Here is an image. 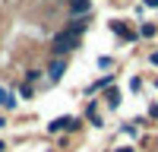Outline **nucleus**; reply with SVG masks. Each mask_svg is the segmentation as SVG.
<instances>
[{"label": "nucleus", "instance_id": "f257e3e1", "mask_svg": "<svg viewBox=\"0 0 158 152\" xmlns=\"http://www.w3.org/2000/svg\"><path fill=\"white\" fill-rule=\"evenodd\" d=\"M76 48H79V35H73V32H67V29L57 32L54 41H51V51H54L57 57H67L70 51H76Z\"/></svg>", "mask_w": 158, "mask_h": 152}, {"label": "nucleus", "instance_id": "f03ea898", "mask_svg": "<svg viewBox=\"0 0 158 152\" xmlns=\"http://www.w3.org/2000/svg\"><path fill=\"white\" fill-rule=\"evenodd\" d=\"M63 70H67V60L57 57V60L48 67V79H51V82H60V79H63Z\"/></svg>", "mask_w": 158, "mask_h": 152}, {"label": "nucleus", "instance_id": "7ed1b4c3", "mask_svg": "<svg viewBox=\"0 0 158 152\" xmlns=\"http://www.w3.org/2000/svg\"><path fill=\"white\" fill-rule=\"evenodd\" d=\"M70 124H73V117H54L48 124V133L54 136V133H63V130H70Z\"/></svg>", "mask_w": 158, "mask_h": 152}, {"label": "nucleus", "instance_id": "20e7f679", "mask_svg": "<svg viewBox=\"0 0 158 152\" xmlns=\"http://www.w3.org/2000/svg\"><path fill=\"white\" fill-rule=\"evenodd\" d=\"M0 108H3V111H13V108H16V95H13L10 89H0Z\"/></svg>", "mask_w": 158, "mask_h": 152}, {"label": "nucleus", "instance_id": "39448f33", "mask_svg": "<svg viewBox=\"0 0 158 152\" xmlns=\"http://www.w3.org/2000/svg\"><path fill=\"white\" fill-rule=\"evenodd\" d=\"M85 117L95 124V127H104V120H101V114H98V105H95V101H92V105L85 108Z\"/></svg>", "mask_w": 158, "mask_h": 152}, {"label": "nucleus", "instance_id": "423d86ee", "mask_svg": "<svg viewBox=\"0 0 158 152\" xmlns=\"http://www.w3.org/2000/svg\"><path fill=\"white\" fill-rule=\"evenodd\" d=\"M108 108H111V111L120 108V92H117V89H108Z\"/></svg>", "mask_w": 158, "mask_h": 152}, {"label": "nucleus", "instance_id": "0eeeda50", "mask_svg": "<svg viewBox=\"0 0 158 152\" xmlns=\"http://www.w3.org/2000/svg\"><path fill=\"white\" fill-rule=\"evenodd\" d=\"M67 32H73V35H82V32H85V19H73V22L67 25Z\"/></svg>", "mask_w": 158, "mask_h": 152}, {"label": "nucleus", "instance_id": "6e6552de", "mask_svg": "<svg viewBox=\"0 0 158 152\" xmlns=\"http://www.w3.org/2000/svg\"><path fill=\"white\" fill-rule=\"evenodd\" d=\"M70 6H73V13H76V16H79V13H89V0H70Z\"/></svg>", "mask_w": 158, "mask_h": 152}, {"label": "nucleus", "instance_id": "1a4fd4ad", "mask_svg": "<svg viewBox=\"0 0 158 152\" xmlns=\"http://www.w3.org/2000/svg\"><path fill=\"white\" fill-rule=\"evenodd\" d=\"M111 29H114L117 35H120V38H133V35L127 32V25H123V22H111Z\"/></svg>", "mask_w": 158, "mask_h": 152}, {"label": "nucleus", "instance_id": "9d476101", "mask_svg": "<svg viewBox=\"0 0 158 152\" xmlns=\"http://www.w3.org/2000/svg\"><path fill=\"white\" fill-rule=\"evenodd\" d=\"M139 32H142V35H146V38H152V35H155V25H152V22H146V25H142V29H139Z\"/></svg>", "mask_w": 158, "mask_h": 152}, {"label": "nucleus", "instance_id": "9b49d317", "mask_svg": "<svg viewBox=\"0 0 158 152\" xmlns=\"http://www.w3.org/2000/svg\"><path fill=\"white\" fill-rule=\"evenodd\" d=\"M149 117H155V120H158V105H152V108H149Z\"/></svg>", "mask_w": 158, "mask_h": 152}, {"label": "nucleus", "instance_id": "f8f14e48", "mask_svg": "<svg viewBox=\"0 0 158 152\" xmlns=\"http://www.w3.org/2000/svg\"><path fill=\"white\" fill-rule=\"evenodd\" d=\"M114 152H136V149H130V146H120V149H114Z\"/></svg>", "mask_w": 158, "mask_h": 152}, {"label": "nucleus", "instance_id": "ddd939ff", "mask_svg": "<svg viewBox=\"0 0 158 152\" xmlns=\"http://www.w3.org/2000/svg\"><path fill=\"white\" fill-rule=\"evenodd\" d=\"M146 6H158V0H146Z\"/></svg>", "mask_w": 158, "mask_h": 152}, {"label": "nucleus", "instance_id": "4468645a", "mask_svg": "<svg viewBox=\"0 0 158 152\" xmlns=\"http://www.w3.org/2000/svg\"><path fill=\"white\" fill-rule=\"evenodd\" d=\"M3 127H6V117H0V130H3Z\"/></svg>", "mask_w": 158, "mask_h": 152}, {"label": "nucleus", "instance_id": "2eb2a0df", "mask_svg": "<svg viewBox=\"0 0 158 152\" xmlns=\"http://www.w3.org/2000/svg\"><path fill=\"white\" fill-rule=\"evenodd\" d=\"M0 152H6V143H3V139H0Z\"/></svg>", "mask_w": 158, "mask_h": 152}]
</instances>
